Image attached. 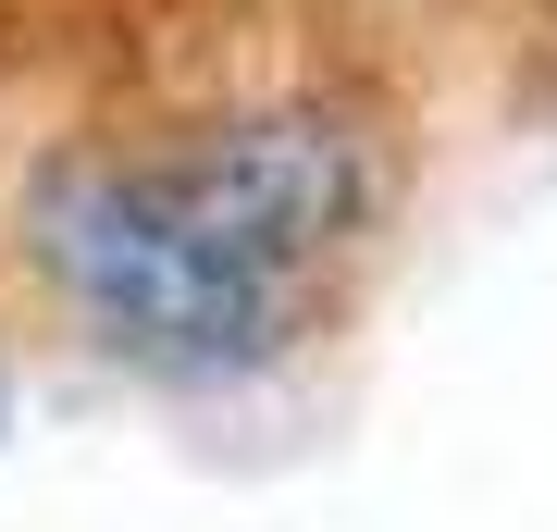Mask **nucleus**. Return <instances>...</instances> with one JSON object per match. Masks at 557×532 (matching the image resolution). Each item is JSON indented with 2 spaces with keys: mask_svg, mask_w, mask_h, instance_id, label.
Segmentation results:
<instances>
[{
  "mask_svg": "<svg viewBox=\"0 0 557 532\" xmlns=\"http://www.w3.org/2000/svg\"><path fill=\"white\" fill-rule=\"evenodd\" d=\"M25 260L75 310V335L149 384H260L310 347V310L236 273L149 161H50L25 198Z\"/></svg>",
  "mask_w": 557,
  "mask_h": 532,
  "instance_id": "nucleus-1",
  "label": "nucleus"
},
{
  "mask_svg": "<svg viewBox=\"0 0 557 532\" xmlns=\"http://www.w3.org/2000/svg\"><path fill=\"white\" fill-rule=\"evenodd\" d=\"M149 174L174 186V211L236 273H260L298 310H322V273L384 211V149L347 112H322V99H273V112H236L211 137H186V149H149Z\"/></svg>",
  "mask_w": 557,
  "mask_h": 532,
  "instance_id": "nucleus-2",
  "label": "nucleus"
}]
</instances>
